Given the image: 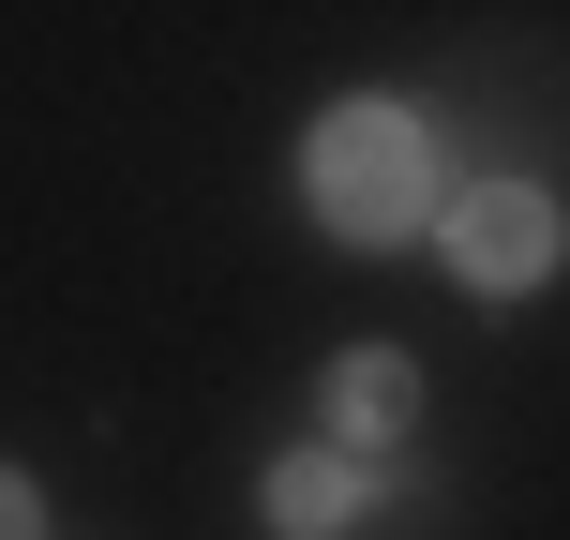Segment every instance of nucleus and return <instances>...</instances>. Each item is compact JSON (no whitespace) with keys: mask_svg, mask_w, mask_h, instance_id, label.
I'll use <instances>...</instances> for the list:
<instances>
[{"mask_svg":"<svg viewBox=\"0 0 570 540\" xmlns=\"http://www.w3.org/2000/svg\"><path fill=\"white\" fill-rule=\"evenodd\" d=\"M301 196L331 240H421L451 210V166H435V120L421 106H331L301 150Z\"/></svg>","mask_w":570,"mask_h":540,"instance_id":"obj_1","label":"nucleus"},{"mask_svg":"<svg viewBox=\"0 0 570 540\" xmlns=\"http://www.w3.org/2000/svg\"><path fill=\"white\" fill-rule=\"evenodd\" d=\"M435 256H451V285H481V301H541L556 256H570V210H556L525 166L451 180V210H435Z\"/></svg>","mask_w":570,"mask_h":540,"instance_id":"obj_2","label":"nucleus"},{"mask_svg":"<svg viewBox=\"0 0 570 540\" xmlns=\"http://www.w3.org/2000/svg\"><path fill=\"white\" fill-rule=\"evenodd\" d=\"M405 421H421V361L405 345H345L331 361V451H391Z\"/></svg>","mask_w":570,"mask_h":540,"instance_id":"obj_3","label":"nucleus"},{"mask_svg":"<svg viewBox=\"0 0 570 540\" xmlns=\"http://www.w3.org/2000/svg\"><path fill=\"white\" fill-rule=\"evenodd\" d=\"M256 511H271V540H345L361 526V451H285L256 481Z\"/></svg>","mask_w":570,"mask_h":540,"instance_id":"obj_4","label":"nucleus"},{"mask_svg":"<svg viewBox=\"0 0 570 540\" xmlns=\"http://www.w3.org/2000/svg\"><path fill=\"white\" fill-rule=\"evenodd\" d=\"M0 540H46V495H30L16 465H0Z\"/></svg>","mask_w":570,"mask_h":540,"instance_id":"obj_5","label":"nucleus"}]
</instances>
